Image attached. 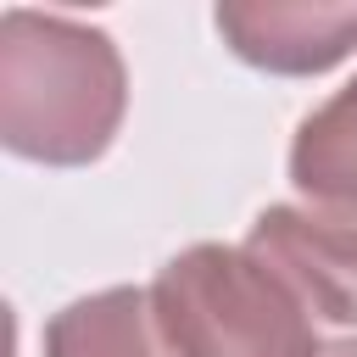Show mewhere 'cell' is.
<instances>
[{
    "mask_svg": "<svg viewBox=\"0 0 357 357\" xmlns=\"http://www.w3.org/2000/svg\"><path fill=\"white\" fill-rule=\"evenodd\" d=\"M128 112V67L106 28L61 11L0 17V139L45 167H89Z\"/></svg>",
    "mask_w": 357,
    "mask_h": 357,
    "instance_id": "6da1fadb",
    "label": "cell"
},
{
    "mask_svg": "<svg viewBox=\"0 0 357 357\" xmlns=\"http://www.w3.org/2000/svg\"><path fill=\"white\" fill-rule=\"evenodd\" d=\"M151 312L173 357H318L307 301L251 251L201 240L178 251L156 284Z\"/></svg>",
    "mask_w": 357,
    "mask_h": 357,
    "instance_id": "7a4b0ae2",
    "label": "cell"
},
{
    "mask_svg": "<svg viewBox=\"0 0 357 357\" xmlns=\"http://www.w3.org/2000/svg\"><path fill=\"white\" fill-rule=\"evenodd\" d=\"M245 245L307 301V312L357 329V218L268 206L257 212Z\"/></svg>",
    "mask_w": 357,
    "mask_h": 357,
    "instance_id": "3957f363",
    "label": "cell"
},
{
    "mask_svg": "<svg viewBox=\"0 0 357 357\" xmlns=\"http://www.w3.org/2000/svg\"><path fill=\"white\" fill-rule=\"evenodd\" d=\"M212 22L240 61L279 78L329 73L357 50V6L340 0H223Z\"/></svg>",
    "mask_w": 357,
    "mask_h": 357,
    "instance_id": "277c9868",
    "label": "cell"
},
{
    "mask_svg": "<svg viewBox=\"0 0 357 357\" xmlns=\"http://www.w3.org/2000/svg\"><path fill=\"white\" fill-rule=\"evenodd\" d=\"M45 357H173V351L156 329L151 290L112 284L67 301L45 324Z\"/></svg>",
    "mask_w": 357,
    "mask_h": 357,
    "instance_id": "5b68a950",
    "label": "cell"
},
{
    "mask_svg": "<svg viewBox=\"0 0 357 357\" xmlns=\"http://www.w3.org/2000/svg\"><path fill=\"white\" fill-rule=\"evenodd\" d=\"M290 184L307 201L357 212V78L301 117L290 139Z\"/></svg>",
    "mask_w": 357,
    "mask_h": 357,
    "instance_id": "8992f818",
    "label": "cell"
},
{
    "mask_svg": "<svg viewBox=\"0 0 357 357\" xmlns=\"http://www.w3.org/2000/svg\"><path fill=\"white\" fill-rule=\"evenodd\" d=\"M318 357H357V335H346V340H329Z\"/></svg>",
    "mask_w": 357,
    "mask_h": 357,
    "instance_id": "52a82bcc",
    "label": "cell"
}]
</instances>
